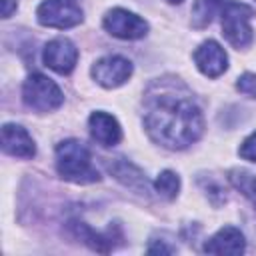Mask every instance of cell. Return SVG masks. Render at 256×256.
<instances>
[{
    "label": "cell",
    "instance_id": "1",
    "mask_svg": "<svg viewBox=\"0 0 256 256\" xmlns=\"http://www.w3.org/2000/svg\"><path fill=\"white\" fill-rule=\"evenodd\" d=\"M142 120L148 136L168 150H184L204 132V116L190 90L168 78L146 90Z\"/></svg>",
    "mask_w": 256,
    "mask_h": 256
},
{
    "label": "cell",
    "instance_id": "2",
    "mask_svg": "<svg viewBox=\"0 0 256 256\" xmlns=\"http://www.w3.org/2000/svg\"><path fill=\"white\" fill-rule=\"evenodd\" d=\"M56 170L60 178L74 184H92L100 180V174L92 164L90 150L80 140H74V138L58 142Z\"/></svg>",
    "mask_w": 256,
    "mask_h": 256
},
{
    "label": "cell",
    "instance_id": "3",
    "mask_svg": "<svg viewBox=\"0 0 256 256\" xmlns=\"http://www.w3.org/2000/svg\"><path fill=\"white\" fill-rule=\"evenodd\" d=\"M254 16V10L248 4L236 2V0H224L220 10V24L224 38L234 48H246L254 40V32L250 26V18Z\"/></svg>",
    "mask_w": 256,
    "mask_h": 256
},
{
    "label": "cell",
    "instance_id": "4",
    "mask_svg": "<svg viewBox=\"0 0 256 256\" xmlns=\"http://www.w3.org/2000/svg\"><path fill=\"white\" fill-rule=\"evenodd\" d=\"M22 100L30 110L44 114V112H52V110L60 108L64 102V94L52 78H48L40 72H32L24 80Z\"/></svg>",
    "mask_w": 256,
    "mask_h": 256
},
{
    "label": "cell",
    "instance_id": "5",
    "mask_svg": "<svg viewBox=\"0 0 256 256\" xmlns=\"http://www.w3.org/2000/svg\"><path fill=\"white\" fill-rule=\"evenodd\" d=\"M82 10L76 0H44L36 8V20L48 28H72L82 22Z\"/></svg>",
    "mask_w": 256,
    "mask_h": 256
},
{
    "label": "cell",
    "instance_id": "6",
    "mask_svg": "<svg viewBox=\"0 0 256 256\" xmlns=\"http://www.w3.org/2000/svg\"><path fill=\"white\" fill-rule=\"evenodd\" d=\"M104 30L120 40H138L148 34V22L126 8H112L104 14Z\"/></svg>",
    "mask_w": 256,
    "mask_h": 256
},
{
    "label": "cell",
    "instance_id": "7",
    "mask_svg": "<svg viewBox=\"0 0 256 256\" xmlns=\"http://www.w3.org/2000/svg\"><path fill=\"white\" fill-rule=\"evenodd\" d=\"M132 70L134 66L128 58L112 54V56H104L96 60L92 64L90 74L102 88H118L132 76Z\"/></svg>",
    "mask_w": 256,
    "mask_h": 256
},
{
    "label": "cell",
    "instance_id": "8",
    "mask_svg": "<svg viewBox=\"0 0 256 256\" xmlns=\"http://www.w3.org/2000/svg\"><path fill=\"white\" fill-rule=\"evenodd\" d=\"M42 60L50 70L58 74H70L78 62V48L74 46L72 40L60 36V38L50 40L44 46Z\"/></svg>",
    "mask_w": 256,
    "mask_h": 256
},
{
    "label": "cell",
    "instance_id": "9",
    "mask_svg": "<svg viewBox=\"0 0 256 256\" xmlns=\"http://www.w3.org/2000/svg\"><path fill=\"white\" fill-rule=\"evenodd\" d=\"M194 62L204 76L218 78L228 68V54L216 40H206L194 50Z\"/></svg>",
    "mask_w": 256,
    "mask_h": 256
},
{
    "label": "cell",
    "instance_id": "10",
    "mask_svg": "<svg viewBox=\"0 0 256 256\" xmlns=\"http://www.w3.org/2000/svg\"><path fill=\"white\" fill-rule=\"evenodd\" d=\"M2 150L14 158H32L36 154V144L26 128L20 124L2 126Z\"/></svg>",
    "mask_w": 256,
    "mask_h": 256
},
{
    "label": "cell",
    "instance_id": "11",
    "mask_svg": "<svg viewBox=\"0 0 256 256\" xmlns=\"http://www.w3.org/2000/svg\"><path fill=\"white\" fill-rule=\"evenodd\" d=\"M246 250V240L244 234L234 228V226H224L220 228L206 244L204 252L206 254H220V256H238Z\"/></svg>",
    "mask_w": 256,
    "mask_h": 256
},
{
    "label": "cell",
    "instance_id": "12",
    "mask_svg": "<svg viewBox=\"0 0 256 256\" xmlns=\"http://www.w3.org/2000/svg\"><path fill=\"white\" fill-rule=\"evenodd\" d=\"M88 128L90 136L102 146H116L122 140V128L118 120L108 112H92L88 118Z\"/></svg>",
    "mask_w": 256,
    "mask_h": 256
},
{
    "label": "cell",
    "instance_id": "13",
    "mask_svg": "<svg viewBox=\"0 0 256 256\" xmlns=\"http://www.w3.org/2000/svg\"><path fill=\"white\" fill-rule=\"evenodd\" d=\"M108 170L114 174V178L116 180H120L124 186H128V188H132V190H138V192H146V186H148V182H146V176L142 174V170L140 168H136L132 162H128V160H124V158H116L112 164H108Z\"/></svg>",
    "mask_w": 256,
    "mask_h": 256
},
{
    "label": "cell",
    "instance_id": "14",
    "mask_svg": "<svg viewBox=\"0 0 256 256\" xmlns=\"http://www.w3.org/2000/svg\"><path fill=\"white\" fill-rule=\"evenodd\" d=\"M72 228H74V234L92 250H96V252H110L112 250V236L110 234H100L84 222H74Z\"/></svg>",
    "mask_w": 256,
    "mask_h": 256
},
{
    "label": "cell",
    "instance_id": "15",
    "mask_svg": "<svg viewBox=\"0 0 256 256\" xmlns=\"http://www.w3.org/2000/svg\"><path fill=\"white\" fill-rule=\"evenodd\" d=\"M224 0H194L192 4V26L194 28H206L216 14H220Z\"/></svg>",
    "mask_w": 256,
    "mask_h": 256
},
{
    "label": "cell",
    "instance_id": "16",
    "mask_svg": "<svg viewBox=\"0 0 256 256\" xmlns=\"http://www.w3.org/2000/svg\"><path fill=\"white\" fill-rule=\"evenodd\" d=\"M228 180L238 192H242L256 206V174L254 172L244 168H232L228 174Z\"/></svg>",
    "mask_w": 256,
    "mask_h": 256
},
{
    "label": "cell",
    "instance_id": "17",
    "mask_svg": "<svg viewBox=\"0 0 256 256\" xmlns=\"http://www.w3.org/2000/svg\"><path fill=\"white\" fill-rule=\"evenodd\" d=\"M154 190L162 198L174 200L178 196V192H180V178H178V174L172 172V170H162L156 176V180H154Z\"/></svg>",
    "mask_w": 256,
    "mask_h": 256
},
{
    "label": "cell",
    "instance_id": "18",
    "mask_svg": "<svg viewBox=\"0 0 256 256\" xmlns=\"http://www.w3.org/2000/svg\"><path fill=\"white\" fill-rule=\"evenodd\" d=\"M236 88H238V92H242V94H246L250 98H256V74L244 72L236 80Z\"/></svg>",
    "mask_w": 256,
    "mask_h": 256
},
{
    "label": "cell",
    "instance_id": "19",
    "mask_svg": "<svg viewBox=\"0 0 256 256\" xmlns=\"http://www.w3.org/2000/svg\"><path fill=\"white\" fill-rule=\"evenodd\" d=\"M238 154H240L244 160L256 162V132H252L248 138H244V142H242L240 148H238Z\"/></svg>",
    "mask_w": 256,
    "mask_h": 256
},
{
    "label": "cell",
    "instance_id": "20",
    "mask_svg": "<svg viewBox=\"0 0 256 256\" xmlns=\"http://www.w3.org/2000/svg\"><path fill=\"white\" fill-rule=\"evenodd\" d=\"M146 252H148V254H172L174 250H172L170 246H166L164 242H154V244L148 246Z\"/></svg>",
    "mask_w": 256,
    "mask_h": 256
},
{
    "label": "cell",
    "instance_id": "21",
    "mask_svg": "<svg viewBox=\"0 0 256 256\" xmlns=\"http://www.w3.org/2000/svg\"><path fill=\"white\" fill-rule=\"evenodd\" d=\"M2 4V18H10L12 12L16 10V0H0Z\"/></svg>",
    "mask_w": 256,
    "mask_h": 256
},
{
    "label": "cell",
    "instance_id": "22",
    "mask_svg": "<svg viewBox=\"0 0 256 256\" xmlns=\"http://www.w3.org/2000/svg\"><path fill=\"white\" fill-rule=\"evenodd\" d=\"M168 4H180V2H184V0H166Z\"/></svg>",
    "mask_w": 256,
    "mask_h": 256
}]
</instances>
